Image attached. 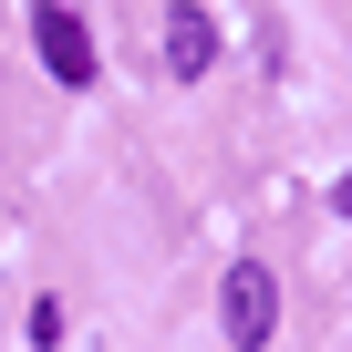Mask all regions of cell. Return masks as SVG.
Listing matches in <instances>:
<instances>
[{
  "instance_id": "cell-1",
  "label": "cell",
  "mask_w": 352,
  "mask_h": 352,
  "mask_svg": "<svg viewBox=\"0 0 352 352\" xmlns=\"http://www.w3.org/2000/svg\"><path fill=\"white\" fill-rule=\"evenodd\" d=\"M218 321H228V342H239V352H259V342L280 331V280H270L259 259H239V270H228V290H218Z\"/></svg>"
},
{
  "instance_id": "cell-2",
  "label": "cell",
  "mask_w": 352,
  "mask_h": 352,
  "mask_svg": "<svg viewBox=\"0 0 352 352\" xmlns=\"http://www.w3.org/2000/svg\"><path fill=\"white\" fill-rule=\"evenodd\" d=\"M32 52H42L52 83H94V32H83V11H63V0L32 11Z\"/></svg>"
},
{
  "instance_id": "cell-3",
  "label": "cell",
  "mask_w": 352,
  "mask_h": 352,
  "mask_svg": "<svg viewBox=\"0 0 352 352\" xmlns=\"http://www.w3.org/2000/svg\"><path fill=\"white\" fill-rule=\"evenodd\" d=\"M208 63H218V21L197 11V0H176V11H166V73H176V83H197Z\"/></svg>"
},
{
  "instance_id": "cell-4",
  "label": "cell",
  "mask_w": 352,
  "mask_h": 352,
  "mask_svg": "<svg viewBox=\"0 0 352 352\" xmlns=\"http://www.w3.org/2000/svg\"><path fill=\"white\" fill-rule=\"evenodd\" d=\"M331 208H342V218H352V176H342V187H331Z\"/></svg>"
}]
</instances>
